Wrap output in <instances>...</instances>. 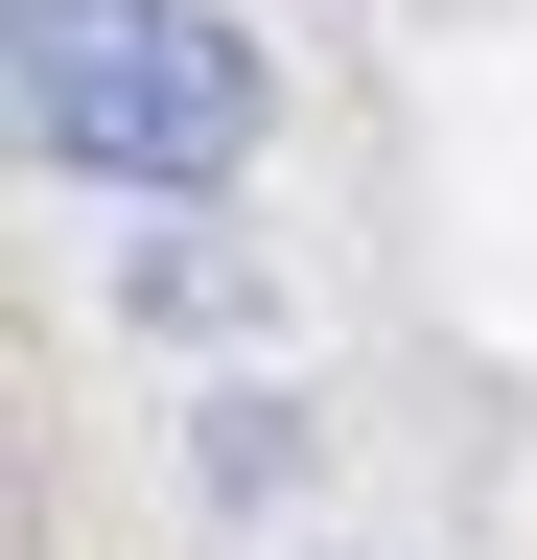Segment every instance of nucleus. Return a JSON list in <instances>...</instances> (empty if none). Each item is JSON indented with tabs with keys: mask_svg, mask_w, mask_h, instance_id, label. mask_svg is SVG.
<instances>
[{
	"mask_svg": "<svg viewBox=\"0 0 537 560\" xmlns=\"http://www.w3.org/2000/svg\"><path fill=\"white\" fill-rule=\"evenodd\" d=\"M281 70H257L211 0H24V140L71 187H234Z\"/></svg>",
	"mask_w": 537,
	"mask_h": 560,
	"instance_id": "1",
	"label": "nucleus"
}]
</instances>
